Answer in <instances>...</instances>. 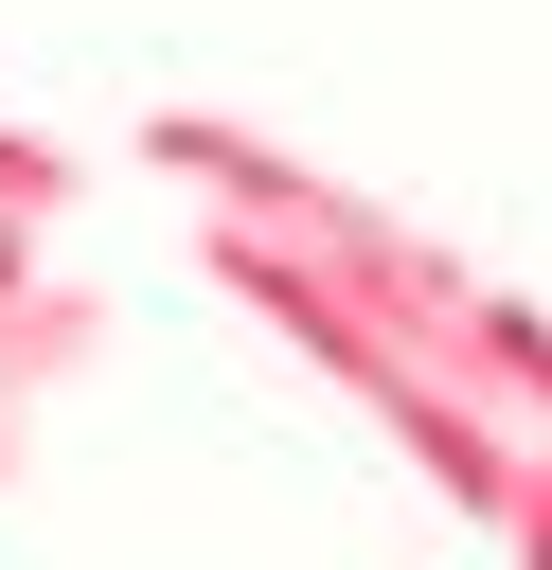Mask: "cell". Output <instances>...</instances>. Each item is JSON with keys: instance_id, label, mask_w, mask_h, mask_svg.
<instances>
[{"instance_id": "cell-1", "label": "cell", "mask_w": 552, "mask_h": 570, "mask_svg": "<svg viewBox=\"0 0 552 570\" xmlns=\"http://www.w3.org/2000/svg\"><path fill=\"white\" fill-rule=\"evenodd\" d=\"M142 178L160 196H196V214H267V232H303L338 178L321 160H285L267 125H231V107H142Z\"/></svg>"}, {"instance_id": "cell-2", "label": "cell", "mask_w": 552, "mask_h": 570, "mask_svg": "<svg viewBox=\"0 0 552 570\" xmlns=\"http://www.w3.org/2000/svg\"><path fill=\"white\" fill-rule=\"evenodd\" d=\"M107 338H125V303H107V285H71V267L0 285V392H18V410H36V392H71V374H107Z\"/></svg>"}, {"instance_id": "cell-3", "label": "cell", "mask_w": 552, "mask_h": 570, "mask_svg": "<svg viewBox=\"0 0 552 570\" xmlns=\"http://www.w3.org/2000/svg\"><path fill=\"white\" fill-rule=\"evenodd\" d=\"M463 374H481V392H499L516 428H552V303L481 267V303H463Z\"/></svg>"}, {"instance_id": "cell-4", "label": "cell", "mask_w": 552, "mask_h": 570, "mask_svg": "<svg viewBox=\"0 0 552 570\" xmlns=\"http://www.w3.org/2000/svg\"><path fill=\"white\" fill-rule=\"evenodd\" d=\"M71 196H89V160H71L53 125H18V107H0V214H36V232H53Z\"/></svg>"}, {"instance_id": "cell-5", "label": "cell", "mask_w": 552, "mask_h": 570, "mask_svg": "<svg viewBox=\"0 0 552 570\" xmlns=\"http://www.w3.org/2000/svg\"><path fill=\"white\" fill-rule=\"evenodd\" d=\"M499 552L552 570V428H516V517H499Z\"/></svg>"}, {"instance_id": "cell-6", "label": "cell", "mask_w": 552, "mask_h": 570, "mask_svg": "<svg viewBox=\"0 0 552 570\" xmlns=\"http://www.w3.org/2000/svg\"><path fill=\"white\" fill-rule=\"evenodd\" d=\"M18 428H36V410H18V392H0V499H18V481H36V445H18Z\"/></svg>"}, {"instance_id": "cell-7", "label": "cell", "mask_w": 552, "mask_h": 570, "mask_svg": "<svg viewBox=\"0 0 552 570\" xmlns=\"http://www.w3.org/2000/svg\"><path fill=\"white\" fill-rule=\"evenodd\" d=\"M0 285H36V214H0Z\"/></svg>"}]
</instances>
